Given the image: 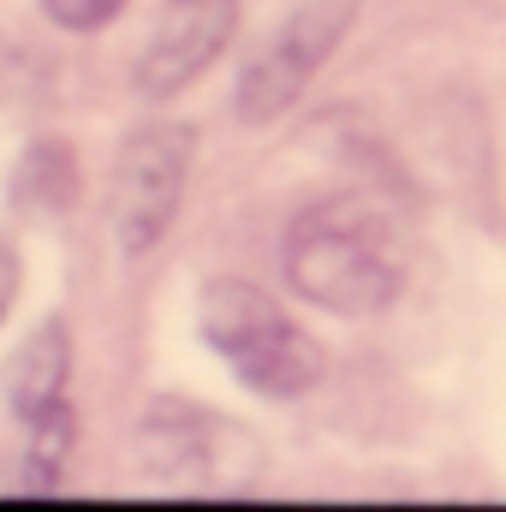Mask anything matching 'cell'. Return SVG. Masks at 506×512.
Listing matches in <instances>:
<instances>
[{
    "label": "cell",
    "instance_id": "6da1fadb",
    "mask_svg": "<svg viewBox=\"0 0 506 512\" xmlns=\"http://www.w3.org/2000/svg\"><path fill=\"white\" fill-rule=\"evenodd\" d=\"M286 280L304 304L334 316H376L405 292V245L364 197L310 203L286 227Z\"/></svg>",
    "mask_w": 506,
    "mask_h": 512
},
{
    "label": "cell",
    "instance_id": "7a4b0ae2",
    "mask_svg": "<svg viewBox=\"0 0 506 512\" xmlns=\"http://www.w3.org/2000/svg\"><path fill=\"white\" fill-rule=\"evenodd\" d=\"M197 328L209 352L262 399H304L322 382V346L256 280H209L197 298Z\"/></svg>",
    "mask_w": 506,
    "mask_h": 512
},
{
    "label": "cell",
    "instance_id": "3957f363",
    "mask_svg": "<svg viewBox=\"0 0 506 512\" xmlns=\"http://www.w3.org/2000/svg\"><path fill=\"white\" fill-rule=\"evenodd\" d=\"M137 465L173 495H251L268 459L239 417L197 399H155L137 423Z\"/></svg>",
    "mask_w": 506,
    "mask_h": 512
},
{
    "label": "cell",
    "instance_id": "277c9868",
    "mask_svg": "<svg viewBox=\"0 0 506 512\" xmlns=\"http://www.w3.org/2000/svg\"><path fill=\"white\" fill-rule=\"evenodd\" d=\"M191 161H197V131L185 120H149L120 143V161L108 179V227L131 262L173 233L191 185Z\"/></svg>",
    "mask_w": 506,
    "mask_h": 512
},
{
    "label": "cell",
    "instance_id": "5b68a950",
    "mask_svg": "<svg viewBox=\"0 0 506 512\" xmlns=\"http://www.w3.org/2000/svg\"><path fill=\"white\" fill-rule=\"evenodd\" d=\"M352 18H358V0H298L251 48L245 72H239V96H233L239 120L245 126L280 120L316 84V72L328 66V54L346 42Z\"/></svg>",
    "mask_w": 506,
    "mask_h": 512
},
{
    "label": "cell",
    "instance_id": "8992f818",
    "mask_svg": "<svg viewBox=\"0 0 506 512\" xmlns=\"http://www.w3.org/2000/svg\"><path fill=\"white\" fill-rule=\"evenodd\" d=\"M233 24H239V0H167L143 60H137V96L167 102L185 84H197L233 42Z\"/></svg>",
    "mask_w": 506,
    "mask_h": 512
},
{
    "label": "cell",
    "instance_id": "52a82bcc",
    "mask_svg": "<svg viewBox=\"0 0 506 512\" xmlns=\"http://www.w3.org/2000/svg\"><path fill=\"white\" fill-rule=\"evenodd\" d=\"M6 405L30 429L36 417L72 405V334L66 322H42L6 364Z\"/></svg>",
    "mask_w": 506,
    "mask_h": 512
},
{
    "label": "cell",
    "instance_id": "ba28073f",
    "mask_svg": "<svg viewBox=\"0 0 506 512\" xmlns=\"http://www.w3.org/2000/svg\"><path fill=\"white\" fill-rule=\"evenodd\" d=\"M78 203V149L66 137H36L12 167V209L54 221Z\"/></svg>",
    "mask_w": 506,
    "mask_h": 512
},
{
    "label": "cell",
    "instance_id": "9c48e42d",
    "mask_svg": "<svg viewBox=\"0 0 506 512\" xmlns=\"http://www.w3.org/2000/svg\"><path fill=\"white\" fill-rule=\"evenodd\" d=\"M24 435H30V441H24V489H30V495H54V489L66 483V465H72V447H78V417H72V405L36 417Z\"/></svg>",
    "mask_w": 506,
    "mask_h": 512
},
{
    "label": "cell",
    "instance_id": "30bf717a",
    "mask_svg": "<svg viewBox=\"0 0 506 512\" xmlns=\"http://www.w3.org/2000/svg\"><path fill=\"white\" fill-rule=\"evenodd\" d=\"M42 12H48L60 30L90 36V30H102V24H114V18L126 12V0H42Z\"/></svg>",
    "mask_w": 506,
    "mask_h": 512
},
{
    "label": "cell",
    "instance_id": "8fae6325",
    "mask_svg": "<svg viewBox=\"0 0 506 512\" xmlns=\"http://www.w3.org/2000/svg\"><path fill=\"white\" fill-rule=\"evenodd\" d=\"M12 298H18V251L0 239V322H6V310H12Z\"/></svg>",
    "mask_w": 506,
    "mask_h": 512
}]
</instances>
